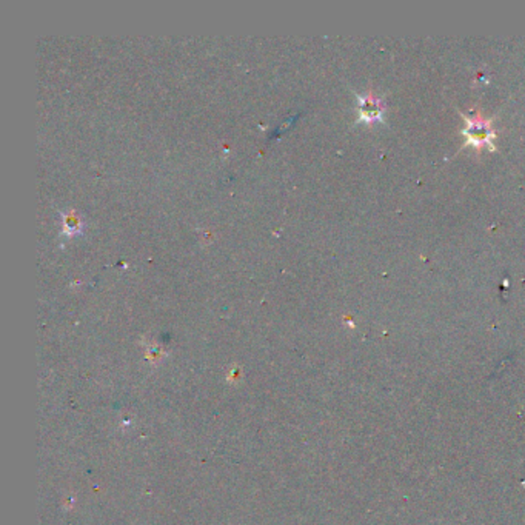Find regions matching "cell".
<instances>
[{"instance_id": "cell-1", "label": "cell", "mask_w": 525, "mask_h": 525, "mask_svg": "<svg viewBox=\"0 0 525 525\" xmlns=\"http://www.w3.org/2000/svg\"><path fill=\"white\" fill-rule=\"evenodd\" d=\"M464 119L467 125L462 131V135L465 136L467 144L476 148L488 147L490 149H495V130L492 128V123L478 114H473L471 118L464 114Z\"/></svg>"}, {"instance_id": "cell-2", "label": "cell", "mask_w": 525, "mask_h": 525, "mask_svg": "<svg viewBox=\"0 0 525 525\" xmlns=\"http://www.w3.org/2000/svg\"><path fill=\"white\" fill-rule=\"evenodd\" d=\"M358 111H359V120L362 122H367V123L382 122L384 120V113H385L384 101L379 99V97L373 93L358 96Z\"/></svg>"}, {"instance_id": "cell-3", "label": "cell", "mask_w": 525, "mask_h": 525, "mask_svg": "<svg viewBox=\"0 0 525 525\" xmlns=\"http://www.w3.org/2000/svg\"><path fill=\"white\" fill-rule=\"evenodd\" d=\"M82 230V222L77 218L74 211L64 213V233L65 235H76Z\"/></svg>"}]
</instances>
